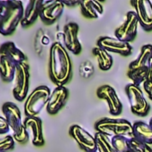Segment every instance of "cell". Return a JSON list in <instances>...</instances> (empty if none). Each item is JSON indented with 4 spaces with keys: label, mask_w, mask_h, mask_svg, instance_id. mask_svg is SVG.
<instances>
[{
    "label": "cell",
    "mask_w": 152,
    "mask_h": 152,
    "mask_svg": "<svg viewBox=\"0 0 152 152\" xmlns=\"http://www.w3.org/2000/svg\"><path fill=\"white\" fill-rule=\"evenodd\" d=\"M72 64L68 50L60 42L53 43L49 52V76L57 86H64L71 77Z\"/></svg>",
    "instance_id": "1"
},
{
    "label": "cell",
    "mask_w": 152,
    "mask_h": 152,
    "mask_svg": "<svg viewBox=\"0 0 152 152\" xmlns=\"http://www.w3.org/2000/svg\"><path fill=\"white\" fill-rule=\"evenodd\" d=\"M24 12L23 3L18 0L0 1V33L12 34L21 22Z\"/></svg>",
    "instance_id": "2"
},
{
    "label": "cell",
    "mask_w": 152,
    "mask_h": 152,
    "mask_svg": "<svg viewBox=\"0 0 152 152\" xmlns=\"http://www.w3.org/2000/svg\"><path fill=\"white\" fill-rule=\"evenodd\" d=\"M152 57V45H145L142 47L137 59L132 61L128 67L127 76L133 84L139 86L148 80L149 64Z\"/></svg>",
    "instance_id": "3"
},
{
    "label": "cell",
    "mask_w": 152,
    "mask_h": 152,
    "mask_svg": "<svg viewBox=\"0 0 152 152\" xmlns=\"http://www.w3.org/2000/svg\"><path fill=\"white\" fill-rule=\"evenodd\" d=\"M2 111L4 118L10 125L11 129L13 132V138L15 142L20 143H25L28 140V134L21 120V114L16 104L7 102L2 106Z\"/></svg>",
    "instance_id": "4"
},
{
    "label": "cell",
    "mask_w": 152,
    "mask_h": 152,
    "mask_svg": "<svg viewBox=\"0 0 152 152\" xmlns=\"http://www.w3.org/2000/svg\"><path fill=\"white\" fill-rule=\"evenodd\" d=\"M95 129L98 133L104 134L108 136H126L134 138L133 125L126 119L123 118H102L96 122Z\"/></svg>",
    "instance_id": "5"
},
{
    "label": "cell",
    "mask_w": 152,
    "mask_h": 152,
    "mask_svg": "<svg viewBox=\"0 0 152 152\" xmlns=\"http://www.w3.org/2000/svg\"><path fill=\"white\" fill-rule=\"evenodd\" d=\"M52 92L45 86H37L27 97L24 104L26 117H37L43 108H46Z\"/></svg>",
    "instance_id": "6"
},
{
    "label": "cell",
    "mask_w": 152,
    "mask_h": 152,
    "mask_svg": "<svg viewBox=\"0 0 152 152\" xmlns=\"http://www.w3.org/2000/svg\"><path fill=\"white\" fill-rule=\"evenodd\" d=\"M29 66L23 62L17 65L14 76V86L12 89V95L15 100L21 102L27 99L29 89Z\"/></svg>",
    "instance_id": "7"
},
{
    "label": "cell",
    "mask_w": 152,
    "mask_h": 152,
    "mask_svg": "<svg viewBox=\"0 0 152 152\" xmlns=\"http://www.w3.org/2000/svg\"><path fill=\"white\" fill-rule=\"evenodd\" d=\"M126 94L127 95L132 112L140 117L147 116L151 106L146 101L140 87L134 84H129L126 86Z\"/></svg>",
    "instance_id": "8"
},
{
    "label": "cell",
    "mask_w": 152,
    "mask_h": 152,
    "mask_svg": "<svg viewBox=\"0 0 152 152\" xmlns=\"http://www.w3.org/2000/svg\"><path fill=\"white\" fill-rule=\"evenodd\" d=\"M139 24V20L135 12H128L124 23L116 29L115 37L127 43L134 41L137 35Z\"/></svg>",
    "instance_id": "9"
},
{
    "label": "cell",
    "mask_w": 152,
    "mask_h": 152,
    "mask_svg": "<svg viewBox=\"0 0 152 152\" xmlns=\"http://www.w3.org/2000/svg\"><path fill=\"white\" fill-rule=\"evenodd\" d=\"M65 5L62 1L57 0H43L39 11V18L41 20L49 25L54 23L63 13Z\"/></svg>",
    "instance_id": "10"
},
{
    "label": "cell",
    "mask_w": 152,
    "mask_h": 152,
    "mask_svg": "<svg viewBox=\"0 0 152 152\" xmlns=\"http://www.w3.org/2000/svg\"><path fill=\"white\" fill-rule=\"evenodd\" d=\"M97 46L106 50L107 52L119 53L124 56H128L131 54L133 47L130 43L122 41L116 37H101L97 41Z\"/></svg>",
    "instance_id": "11"
},
{
    "label": "cell",
    "mask_w": 152,
    "mask_h": 152,
    "mask_svg": "<svg viewBox=\"0 0 152 152\" xmlns=\"http://www.w3.org/2000/svg\"><path fill=\"white\" fill-rule=\"evenodd\" d=\"M79 26L76 22H69L63 28V43L67 50L74 54H79L82 50L80 41L78 39Z\"/></svg>",
    "instance_id": "12"
},
{
    "label": "cell",
    "mask_w": 152,
    "mask_h": 152,
    "mask_svg": "<svg viewBox=\"0 0 152 152\" xmlns=\"http://www.w3.org/2000/svg\"><path fill=\"white\" fill-rule=\"evenodd\" d=\"M69 135L77 144L86 152L97 151L95 137L78 125H74L69 128Z\"/></svg>",
    "instance_id": "13"
},
{
    "label": "cell",
    "mask_w": 152,
    "mask_h": 152,
    "mask_svg": "<svg viewBox=\"0 0 152 152\" xmlns=\"http://www.w3.org/2000/svg\"><path fill=\"white\" fill-rule=\"evenodd\" d=\"M131 4L135 9V13L140 25L146 31L152 30V3L148 0H132Z\"/></svg>",
    "instance_id": "14"
},
{
    "label": "cell",
    "mask_w": 152,
    "mask_h": 152,
    "mask_svg": "<svg viewBox=\"0 0 152 152\" xmlns=\"http://www.w3.org/2000/svg\"><path fill=\"white\" fill-rule=\"evenodd\" d=\"M96 94L99 98L103 99L107 102L110 114L114 116H118L121 114L123 109L122 102L119 100L116 90L112 86L109 85L102 86L97 89Z\"/></svg>",
    "instance_id": "15"
},
{
    "label": "cell",
    "mask_w": 152,
    "mask_h": 152,
    "mask_svg": "<svg viewBox=\"0 0 152 152\" xmlns=\"http://www.w3.org/2000/svg\"><path fill=\"white\" fill-rule=\"evenodd\" d=\"M24 126L31 137L32 144L37 147H41L45 144L42 121L38 117H26L23 121Z\"/></svg>",
    "instance_id": "16"
},
{
    "label": "cell",
    "mask_w": 152,
    "mask_h": 152,
    "mask_svg": "<svg viewBox=\"0 0 152 152\" xmlns=\"http://www.w3.org/2000/svg\"><path fill=\"white\" fill-rule=\"evenodd\" d=\"M69 97V91L64 86H57L52 92L46 105V111L50 115H55L65 105Z\"/></svg>",
    "instance_id": "17"
},
{
    "label": "cell",
    "mask_w": 152,
    "mask_h": 152,
    "mask_svg": "<svg viewBox=\"0 0 152 152\" xmlns=\"http://www.w3.org/2000/svg\"><path fill=\"white\" fill-rule=\"evenodd\" d=\"M0 55L10 59L17 65L26 62V61H27V57L24 54V53L21 50H20L14 45L13 42H11V41L5 42L1 45Z\"/></svg>",
    "instance_id": "18"
},
{
    "label": "cell",
    "mask_w": 152,
    "mask_h": 152,
    "mask_svg": "<svg viewBox=\"0 0 152 152\" xmlns=\"http://www.w3.org/2000/svg\"><path fill=\"white\" fill-rule=\"evenodd\" d=\"M43 0H31L28 1L26 7H24L23 17L21 20V26L26 28L32 25L39 17V11Z\"/></svg>",
    "instance_id": "19"
},
{
    "label": "cell",
    "mask_w": 152,
    "mask_h": 152,
    "mask_svg": "<svg viewBox=\"0 0 152 152\" xmlns=\"http://www.w3.org/2000/svg\"><path fill=\"white\" fill-rule=\"evenodd\" d=\"M134 138L136 140L147 143L152 144V126L142 121H136L133 125Z\"/></svg>",
    "instance_id": "20"
},
{
    "label": "cell",
    "mask_w": 152,
    "mask_h": 152,
    "mask_svg": "<svg viewBox=\"0 0 152 152\" xmlns=\"http://www.w3.org/2000/svg\"><path fill=\"white\" fill-rule=\"evenodd\" d=\"M83 15L89 19H97L103 12L102 4L96 0H83L80 3Z\"/></svg>",
    "instance_id": "21"
},
{
    "label": "cell",
    "mask_w": 152,
    "mask_h": 152,
    "mask_svg": "<svg viewBox=\"0 0 152 152\" xmlns=\"http://www.w3.org/2000/svg\"><path fill=\"white\" fill-rule=\"evenodd\" d=\"M17 64L10 59L0 55V73L4 82H11L14 79Z\"/></svg>",
    "instance_id": "22"
},
{
    "label": "cell",
    "mask_w": 152,
    "mask_h": 152,
    "mask_svg": "<svg viewBox=\"0 0 152 152\" xmlns=\"http://www.w3.org/2000/svg\"><path fill=\"white\" fill-rule=\"evenodd\" d=\"M93 53L95 55L99 68L102 70H109L111 68L113 64V59L112 56L109 53V52L99 46H96L94 48Z\"/></svg>",
    "instance_id": "23"
},
{
    "label": "cell",
    "mask_w": 152,
    "mask_h": 152,
    "mask_svg": "<svg viewBox=\"0 0 152 152\" xmlns=\"http://www.w3.org/2000/svg\"><path fill=\"white\" fill-rule=\"evenodd\" d=\"M94 137L96 140L97 152H116L110 136L97 132Z\"/></svg>",
    "instance_id": "24"
},
{
    "label": "cell",
    "mask_w": 152,
    "mask_h": 152,
    "mask_svg": "<svg viewBox=\"0 0 152 152\" xmlns=\"http://www.w3.org/2000/svg\"><path fill=\"white\" fill-rule=\"evenodd\" d=\"M111 142L116 152H131L130 151V138L126 136L111 137Z\"/></svg>",
    "instance_id": "25"
},
{
    "label": "cell",
    "mask_w": 152,
    "mask_h": 152,
    "mask_svg": "<svg viewBox=\"0 0 152 152\" xmlns=\"http://www.w3.org/2000/svg\"><path fill=\"white\" fill-rule=\"evenodd\" d=\"M129 145H130L131 152H152V148L151 147V145L140 142L135 138L130 139Z\"/></svg>",
    "instance_id": "26"
},
{
    "label": "cell",
    "mask_w": 152,
    "mask_h": 152,
    "mask_svg": "<svg viewBox=\"0 0 152 152\" xmlns=\"http://www.w3.org/2000/svg\"><path fill=\"white\" fill-rule=\"evenodd\" d=\"M15 140L12 135H5L0 140V152H5L14 148Z\"/></svg>",
    "instance_id": "27"
},
{
    "label": "cell",
    "mask_w": 152,
    "mask_h": 152,
    "mask_svg": "<svg viewBox=\"0 0 152 152\" xmlns=\"http://www.w3.org/2000/svg\"><path fill=\"white\" fill-rule=\"evenodd\" d=\"M10 130H11V127L7 120L4 118V117H0V134H7L9 133Z\"/></svg>",
    "instance_id": "28"
},
{
    "label": "cell",
    "mask_w": 152,
    "mask_h": 152,
    "mask_svg": "<svg viewBox=\"0 0 152 152\" xmlns=\"http://www.w3.org/2000/svg\"><path fill=\"white\" fill-rule=\"evenodd\" d=\"M143 87H144V90H145L148 97L150 98V100L152 101V80L145 81V83L143 84Z\"/></svg>",
    "instance_id": "29"
},
{
    "label": "cell",
    "mask_w": 152,
    "mask_h": 152,
    "mask_svg": "<svg viewBox=\"0 0 152 152\" xmlns=\"http://www.w3.org/2000/svg\"><path fill=\"white\" fill-rule=\"evenodd\" d=\"M93 73H94V67H92V65H91V64L89 65V67H88V68H86V67H85V66H84V64L82 63V66H81V74H82L84 77H87L91 76Z\"/></svg>",
    "instance_id": "30"
},
{
    "label": "cell",
    "mask_w": 152,
    "mask_h": 152,
    "mask_svg": "<svg viewBox=\"0 0 152 152\" xmlns=\"http://www.w3.org/2000/svg\"><path fill=\"white\" fill-rule=\"evenodd\" d=\"M62 3H63L64 5L73 7V6L78 5V4L80 5L81 1H78V0H64V1H62Z\"/></svg>",
    "instance_id": "31"
},
{
    "label": "cell",
    "mask_w": 152,
    "mask_h": 152,
    "mask_svg": "<svg viewBox=\"0 0 152 152\" xmlns=\"http://www.w3.org/2000/svg\"><path fill=\"white\" fill-rule=\"evenodd\" d=\"M148 80H152V57L150 61L149 64V76H148Z\"/></svg>",
    "instance_id": "32"
},
{
    "label": "cell",
    "mask_w": 152,
    "mask_h": 152,
    "mask_svg": "<svg viewBox=\"0 0 152 152\" xmlns=\"http://www.w3.org/2000/svg\"><path fill=\"white\" fill-rule=\"evenodd\" d=\"M150 125L152 126V118H151V120H150Z\"/></svg>",
    "instance_id": "33"
},
{
    "label": "cell",
    "mask_w": 152,
    "mask_h": 152,
    "mask_svg": "<svg viewBox=\"0 0 152 152\" xmlns=\"http://www.w3.org/2000/svg\"><path fill=\"white\" fill-rule=\"evenodd\" d=\"M95 152H97V151H95Z\"/></svg>",
    "instance_id": "34"
}]
</instances>
